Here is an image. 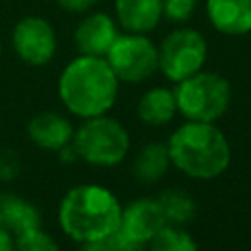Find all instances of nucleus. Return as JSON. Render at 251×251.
I'll use <instances>...</instances> for the list:
<instances>
[{"instance_id":"obj_15","label":"nucleus","mask_w":251,"mask_h":251,"mask_svg":"<svg viewBox=\"0 0 251 251\" xmlns=\"http://www.w3.org/2000/svg\"><path fill=\"white\" fill-rule=\"evenodd\" d=\"M176 112L175 92L165 86H155L143 92L137 102V116L147 126H165Z\"/></svg>"},{"instance_id":"obj_13","label":"nucleus","mask_w":251,"mask_h":251,"mask_svg":"<svg viewBox=\"0 0 251 251\" xmlns=\"http://www.w3.org/2000/svg\"><path fill=\"white\" fill-rule=\"evenodd\" d=\"M118 24L129 33H147L163 18V0H114Z\"/></svg>"},{"instance_id":"obj_26","label":"nucleus","mask_w":251,"mask_h":251,"mask_svg":"<svg viewBox=\"0 0 251 251\" xmlns=\"http://www.w3.org/2000/svg\"><path fill=\"white\" fill-rule=\"evenodd\" d=\"M0 53H2V45H0Z\"/></svg>"},{"instance_id":"obj_11","label":"nucleus","mask_w":251,"mask_h":251,"mask_svg":"<svg viewBox=\"0 0 251 251\" xmlns=\"http://www.w3.org/2000/svg\"><path fill=\"white\" fill-rule=\"evenodd\" d=\"M206 14L224 35H245L251 31V0H206Z\"/></svg>"},{"instance_id":"obj_24","label":"nucleus","mask_w":251,"mask_h":251,"mask_svg":"<svg viewBox=\"0 0 251 251\" xmlns=\"http://www.w3.org/2000/svg\"><path fill=\"white\" fill-rule=\"evenodd\" d=\"M80 251H114L108 243V239H96V241H86L82 243Z\"/></svg>"},{"instance_id":"obj_10","label":"nucleus","mask_w":251,"mask_h":251,"mask_svg":"<svg viewBox=\"0 0 251 251\" xmlns=\"http://www.w3.org/2000/svg\"><path fill=\"white\" fill-rule=\"evenodd\" d=\"M116 22L104 14L94 12L86 16L75 29V45L80 55H92V57H106L108 49L118 37Z\"/></svg>"},{"instance_id":"obj_19","label":"nucleus","mask_w":251,"mask_h":251,"mask_svg":"<svg viewBox=\"0 0 251 251\" xmlns=\"http://www.w3.org/2000/svg\"><path fill=\"white\" fill-rule=\"evenodd\" d=\"M14 251H59L57 241L41 227L16 235Z\"/></svg>"},{"instance_id":"obj_12","label":"nucleus","mask_w":251,"mask_h":251,"mask_svg":"<svg viewBox=\"0 0 251 251\" xmlns=\"http://www.w3.org/2000/svg\"><path fill=\"white\" fill-rule=\"evenodd\" d=\"M73 126L71 122L55 112H41L35 114L27 124V135L29 139L47 151H59L67 143L73 141Z\"/></svg>"},{"instance_id":"obj_1","label":"nucleus","mask_w":251,"mask_h":251,"mask_svg":"<svg viewBox=\"0 0 251 251\" xmlns=\"http://www.w3.org/2000/svg\"><path fill=\"white\" fill-rule=\"evenodd\" d=\"M118 76L104 57L78 55L61 73L57 90L65 108L86 120L104 116L118 98Z\"/></svg>"},{"instance_id":"obj_5","label":"nucleus","mask_w":251,"mask_h":251,"mask_svg":"<svg viewBox=\"0 0 251 251\" xmlns=\"http://www.w3.org/2000/svg\"><path fill=\"white\" fill-rule=\"evenodd\" d=\"M73 145L82 161L96 167H114L127 155L129 135L118 120L104 114L86 118L73 133Z\"/></svg>"},{"instance_id":"obj_7","label":"nucleus","mask_w":251,"mask_h":251,"mask_svg":"<svg viewBox=\"0 0 251 251\" xmlns=\"http://www.w3.org/2000/svg\"><path fill=\"white\" fill-rule=\"evenodd\" d=\"M104 59L118 80L124 82H143L159 69L157 45L145 33L127 31L126 35H118Z\"/></svg>"},{"instance_id":"obj_16","label":"nucleus","mask_w":251,"mask_h":251,"mask_svg":"<svg viewBox=\"0 0 251 251\" xmlns=\"http://www.w3.org/2000/svg\"><path fill=\"white\" fill-rule=\"evenodd\" d=\"M171 165L169 159V151H167V143H147L139 149V153L133 159V175L137 180L151 184L157 182L159 178H163V175L167 173Z\"/></svg>"},{"instance_id":"obj_20","label":"nucleus","mask_w":251,"mask_h":251,"mask_svg":"<svg viewBox=\"0 0 251 251\" xmlns=\"http://www.w3.org/2000/svg\"><path fill=\"white\" fill-rule=\"evenodd\" d=\"M196 0H163V16L171 22H186L194 12Z\"/></svg>"},{"instance_id":"obj_22","label":"nucleus","mask_w":251,"mask_h":251,"mask_svg":"<svg viewBox=\"0 0 251 251\" xmlns=\"http://www.w3.org/2000/svg\"><path fill=\"white\" fill-rule=\"evenodd\" d=\"M106 239H108V243H110V247H112L114 251H143V249H145V243L133 239V237H131L129 233H126L122 227H118V229H116L112 235H108Z\"/></svg>"},{"instance_id":"obj_17","label":"nucleus","mask_w":251,"mask_h":251,"mask_svg":"<svg viewBox=\"0 0 251 251\" xmlns=\"http://www.w3.org/2000/svg\"><path fill=\"white\" fill-rule=\"evenodd\" d=\"M157 202L165 214L167 224H173V226H182V224L190 222L196 212V204L190 198V194L176 186L163 190L157 196Z\"/></svg>"},{"instance_id":"obj_23","label":"nucleus","mask_w":251,"mask_h":251,"mask_svg":"<svg viewBox=\"0 0 251 251\" xmlns=\"http://www.w3.org/2000/svg\"><path fill=\"white\" fill-rule=\"evenodd\" d=\"M98 0H57V4L65 10V12H71V14H84L88 12Z\"/></svg>"},{"instance_id":"obj_4","label":"nucleus","mask_w":251,"mask_h":251,"mask_svg":"<svg viewBox=\"0 0 251 251\" xmlns=\"http://www.w3.org/2000/svg\"><path fill=\"white\" fill-rule=\"evenodd\" d=\"M175 100L176 112L190 122H216L222 118L231 100V86L218 73L198 71L192 76L176 82Z\"/></svg>"},{"instance_id":"obj_3","label":"nucleus","mask_w":251,"mask_h":251,"mask_svg":"<svg viewBox=\"0 0 251 251\" xmlns=\"http://www.w3.org/2000/svg\"><path fill=\"white\" fill-rule=\"evenodd\" d=\"M120 220L122 206L102 184L73 186L59 204L61 229L78 243L106 239L120 227Z\"/></svg>"},{"instance_id":"obj_21","label":"nucleus","mask_w":251,"mask_h":251,"mask_svg":"<svg viewBox=\"0 0 251 251\" xmlns=\"http://www.w3.org/2000/svg\"><path fill=\"white\" fill-rule=\"evenodd\" d=\"M20 169H22V161L14 149L0 151V178L2 180H14L20 175Z\"/></svg>"},{"instance_id":"obj_6","label":"nucleus","mask_w":251,"mask_h":251,"mask_svg":"<svg viewBox=\"0 0 251 251\" xmlns=\"http://www.w3.org/2000/svg\"><path fill=\"white\" fill-rule=\"evenodd\" d=\"M159 51V71L171 80L180 82L194 73L202 71L208 45L200 31L192 27L173 29L157 47Z\"/></svg>"},{"instance_id":"obj_18","label":"nucleus","mask_w":251,"mask_h":251,"mask_svg":"<svg viewBox=\"0 0 251 251\" xmlns=\"http://www.w3.org/2000/svg\"><path fill=\"white\" fill-rule=\"evenodd\" d=\"M149 251H198V245L180 226L167 224L149 241Z\"/></svg>"},{"instance_id":"obj_8","label":"nucleus","mask_w":251,"mask_h":251,"mask_svg":"<svg viewBox=\"0 0 251 251\" xmlns=\"http://www.w3.org/2000/svg\"><path fill=\"white\" fill-rule=\"evenodd\" d=\"M12 47L24 63L41 67L53 59L57 51V35L47 20L25 16L12 29Z\"/></svg>"},{"instance_id":"obj_2","label":"nucleus","mask_w":251,"mask_h":251,"mask_svg":"<svg viewBox=\"0 0 251 251\" xmlns=\"http://www.w3.org/2000/svg\"><path fill=\"white\" fill-rule=\"evenodd\" d=\"M167 151L173 167L198 180L220 176L231 161L229 141L212 122L188 120L171 133Z\"/></svg>"},{"instance_id":"obj_14","label":"nucleus","mask_w":251,"mask_h":251,"mask_svg":"<svg viewBox=\"0 0 251 251\" xmlns=\"http://www.w3.org/2000/svg\"><path fill=\"white\" fill-rule=\"evenodd\" d=\"M0 227L12 235H20L41 227L39 210L25 198L14 192L0 194Z\"/></svg>"},{"instance_id":"obj_9","label":"nucleus","mask_w":251,"mask_h":251,"mask_svg":"<svg viewBox=\"0 0 251 251\" xmlns=\"http://www.w3.org/2000/svg\"><path fill=\"white\" fill-rule=\"evenodd\" d=\"M167 226L165 214L157 202V198H137L131 200L126 208H122V220H120V227L129 233L133 239L141 241V243H149L161 227Z\"/></svg>"},{"instance_id":"obj_25","label":"nucleus","mask_w":251,"mask_h":251,"mask_svg":"<svg viewBox=\"0 0 251 251\" xmlns=\"http://www.w3.org/2000/svg\"><path fill=\"white\" fill-rule=\"evenodd\" d=\"M0 251H14V239L12 233L0 227Z\"/></svg>"}]
</instances>
